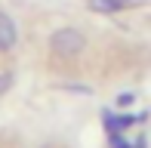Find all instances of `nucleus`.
<instances>
[{
  "label": "nucleus",
  "mask_w": 151,
  "mask_h": 148,
  "mask_svg": "<svg viewBox=\"0 0 151 148\" xmlns=\"http://www.w3.org/2000/svg\"><path fill=\"white\" fill-rule=\"evenodd\" d=\"M136 120H142V114H120V117H111V114H108V130L111 133L127 130V126H133Z\"/></svg>",
  "instance_id": "20e7f679"
},
{
  "label": "nucleus",
  "mask_w": 151,
  "mask_h": 148,
  "mask_svg": "<svg viewBox=\"0 0 151 148\" xmlns=\"http://www.w3.org/2000/svg\"><path fill=\"white\" fill-rule=\"evenodd\" d=\"M50 50H52V56H59V59L80 56V52L86 50V34L80 28H59V31H52V37H50Z\"/></svg>",
  "instance_id": "f257e3e1"
},
{
  "label": "nucleus",
  "mask_w": 151,
  "mask_h": 148,
  "mask_svg": "<svg viewBox=\"0 0 151 148\" xmlns=\"http://www.w3.org/2000/svg\"><path fill=\"white\" fill-rule=\"evenodd\" d=\"M16 43H19V28H16V22H12L6 12H0V52L16 50Z\"/></svg>",
  "instance_id": "f03ea898"
},
{
  "label": "nucleus",
  "mask_w": 151,
  "mask_h": 148,
  "mask_svg": "<svg viewBox=\"0 0 151 148\" xmlns=\"http://www.w3.org/2000/svg\"><path fill=\"white\" fill-rule=\"evenodd\" d=\"M9 83H12V74H9V71H3V77H0V93H3Z\"/></svg>",
  "instance_id": "423d86ee"
},
{
  "label": "nucleus",
  "mask_w": 151,
  "mask_h": 148,
  "mask_svg": "<svg viewBox=\"0 0 151 148\" xmlns=\"http://www.w3.org/2000/svg\"><path fill=\"white\" fill-rule=\"evenodd\" d=\"M111 148H133V145H129V142H127L123 136H117V133H111Z\"/></svg>",
  "instance_id": "39448f33"
},
{
  "label": "nucleus",
  "mask_w": 151,
  "mask_h": 148,
  "mask_svg": "<svg viewBox=\"0 0 151 148\" xmlns=\"http://www.w3.org/2000/svg\"><path fill=\"white\" fill-rule=\"evenodd\" d=\"M136 3L139 0H90V9H96V12H120V9H129Z\"/></svg>",
  "instance_id": "7ed1b4c3"
}]
</instances>
